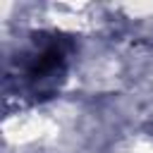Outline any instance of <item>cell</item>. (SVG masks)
I'll list each match as a JSON object with an SVG mask.
<instances>
[{"label":"cell","instance_id":"1","mask_svg":"<svg viewBox=\"0 0 153 153\" xmlns=\"http://www.w3.org/2000/svg\"><path fill=\"white\" fill-rule=\"evenodd\" d=\"M67 53H69V41L60 36H50L48 41H41L24 57L22 79L31 96H48L57 88V81L67 69Z\"/></svg>","mask_w":153,"mask_h":153}]
</instances>
